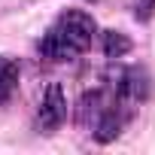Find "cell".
<instances>
[{
    "instance_id": "cell-1",
    "label": "cell",
    "mask_w": 155,
    "mask_h": 155,
    "mask_svg": "<svg viewBox=\"0 0 155 155\" xmlns=\"http://www.w3.org/2000/svg\"><path fill=\"white\" fill-rule=\"evenodd\" d=\"M94 34H97V21L85 9H64L58 15V21L37 43V52L46 61H55V64L58 61H73L91 46Z\"/></svg>"
},
{
    "instance_id": "cell-2",
    "label": "cell",
    "mask_w": 155,
    "mask_h": 155,
    "mask_svg": "<svg viewBox=\"0 0 155 155\" xmlns=\"http://www.w3.org/2000/svg\"><path fill=\"white\" fill-rule=\"evenodd\" d=\"M64 119H67V97H64L61 82H52L43 91L40 104H37V128L40 131H55Z\"/></svg>"
},
{
    "instance_id": "cell-4",
    "label": "cell",
    "mask_w": 155,
    "mask_h": 155,
    "mask_svg": "<svg viewBox=\"0 0 155 155\" xmlns=\"http://www.w3.org/2000/svg\"><path fill=\"white\" fill-rule=\"evenodd\" d=\"M122 128H125V116L119 110H113V107H104V113H101V119L94 122L91 131H94L97 143H110V140H116L122 134Z\"/></svg>"
},
{
    "instance_id": "cell-6",
    "label": "cell",
    "mask_w": 155,
    "mask_h": 155,
    "mask_svg": "<svg viewBox=\"0 0 155 155\" xmlns=\"http://www.w3.org/2000/svg\"><path fill=\"white\" fill-rule=\"evenodd\" d=\"M101 46H104V55H107V58H125V55L134 49V43H131L122 31H104V34H101Z\"/></svg>"
},
{
    "instance_id": "cell-3",
    "label": "cell",
    "mask_w": 155,
    "mask_h": 155,
    "mask_svg": "<svg viewBox=\"0 0 155 155\" xmlns=\"http://www.w3.org/2000/svg\"><path fill=\"white\" fill-rule=\"evenodd\" d=\"M116 91H119V101L122 104H143L152 94V79H149V73L143 67H128L119 76Z\"/></svg>"
},
{
    "instance_id": "cell-8",
    "label": "cell",
    "mask_w": 155,
    "mask_h": 155,
    "mask_svg": "<svg viewBox=\"0 0 155 155\" xmlns=\"http://www.w3.org/2000/svg\"><path fill=\"white\" fill-rule=\"evenodd\" d=\"M152 9H155V0H137V18L140 21H149V15H152Z\"/></svg>"
},
{
    "instance_id": "cell-5",
    "label": "cell",
    "mask_w": 155,
    "mask_h": 155,
    "mask_svg": "<svg viewBox=\"0 0 155 155\" xmlns=\"http://www.w3.org/2000/svg\"><path fill=\"white\" fill-rule=\"evenodd\" d=\"M101 113H104V107H101V91H85L82 97H79V107H76V122L79 125H91L94 128V122L101 119Z\"/></svg>"
},
{
    "instance_id": "cell-7",
    "label": "cell",
    "mask_w": 155,
    "mask_h": 155,
    "mask_svg": "<svg viewBox=\"0 0 155 155\" xmlns=\"http://www.w3.org/2000/svg\"><path fill=\"white\" fill-rule=\"evenodd\" d=\"M15 85H18V64L6 55H0V104L9 101Z\"/></svg>"
}]
</instances>
